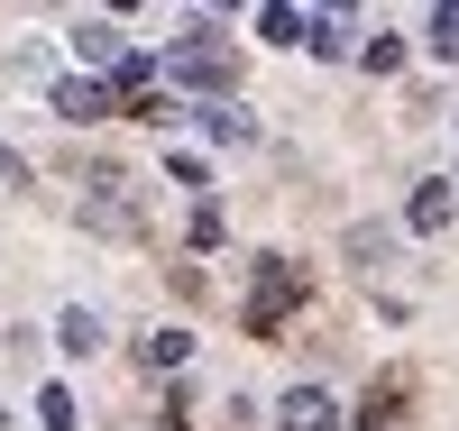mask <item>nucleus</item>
Returning a JSON list of instances; mask_svg holds the SVG:
<instances>
[{
	"instance_id": "obj_6",
	"label": "nucleus",
	"mask_w": 459,
	"mask_h": 431,
	"mask_svg": "<svg viewBox=\"0 0 459 431\" xmlns=\"http://www.w3.org/2000/svg\"><path fill=\"white\" fill-rule=\"evenodd\" d=\"M56 110H65V120H101V92L92 83H56Z\"/></svg>"
},
{
	"instance_id": "obj_4",
	"label": "nucleus",
	"mask_w": 459,
	"mask_h": 431,
	"mask_svg": "<svg viewBox=\"0 0 459 431\" xmlns=\"http://www.w3.org/2000/svg\"><path fill=\"white\" fill-rule=\"evenodd\" d=\"M74 56H83V65H120V28H110V19H83V28H74Z\"/></svg>"
},
{
	"instance_id": "obj_1",
	"label": "nucleus",
	"mask_w": 459,
	"mask_h": 431,
	"mask_svg": "<svg viewBox=\"0 0 459 431\" xmlns=\"http://www.w3.org/2000/svg\"><path fill=\"white\" fill-rule=\"evenodd\" d=\"M92 229H138V203H129V175H92V203H83Z\"/></svg>"
},
{
	"instance_id": "obj_10",
	"label": "nucleus",
	"mask_w": 459,
	"mask_h": 431,
	"mask_svg": "<svg viewBox=\"0 0 459 431\" xmlns=\"http://www.w3.org/2000/svg\"><path fill=\"white\" fill-rule=\"evenodd\" d=\"M212 138H257V120H248V110H230V101H221V110H212Z\"/></svg>"
},
{
	"instance_id": "obj_11",
	"label": "nucleus",
	"mask_w": 459,
	"mask_h": 431,
	"mask_svg": "<svg viewBox=\"0 0 459 431\" xmlns=\"http://www.w3.org/2000/svg\"><path fill=\"white\" fill-rule=\"evenodd\" d=\"M432 56H459V10H432Z\"/></svg>"
},
{
	"instance_id": "obj_2",
	"label": "nucleus",
	"mask_w": 459,
	"mask_h": 431,
	"mask_svg": "<svg viewBox=\"0 0 459 431\" xmlns=\"http://www.w3.org/2000/svg\"><path fill=\"white\" fill-rule=\"evenodd\" d=\"M166 73H184V83H212V92H230V56H221V47H175V56H166Z\"/></svg>"
},
{
	"instance_id": "obj_8",
	"label": "nucleus",
	"mask_w": 459,
	"mask_h": 431,
	"mask_svg": "<svg viewBox=\"0 0 459 431\" xmlns=\"http://www.w3.org/2000/svg\"><path fill=\"white\" fill-rule=\"evenodd\" d=\"M184 349H194L184 331H157V340H147V367H184Z\"/></svg>"
},
{
	"instance_id": "obj_3",
	"label": "nucleus",
	"mask_w": 459,
	"mask_h": 431,
	"mask_svg": "<svg viewBox=\"0 0 459 431\" xmlns=\"http://www.w3.org/2000/svg\"><path fill=\"white\" fill-rule=\"evenodd\" d=\"M285 431H331L340 413H331V395H322V385H294V395H285V413H276Z\"/></svg>"
},
{
	"instance_id": "obj_5",
	"label": "nucleus",
	"mask_w": 459,
	"mask_h": 431,
	"mask_svg": "<svg viewBox=\"0 0 459 431\" xmlns=\"http://www.w3.org/2000/svg\"><path fill=\"white\" fill-rule=\"evenodd\" d=\"M413 229H423V239L450 229V184H423V193H413Z\"/></svg>"
},
{
	"instance_id": "obj_7",
	"label": "nucleus",
	"mask_w": 459,
	"mask_h": 431,
	"mask_svg": "<svg viewBox=\"0 0 459 431\" xmlns=\"http://www.w3.org/2000/svg\"><path fill=\"white\" fill-rule=\"evenodd\" d=\"M65 349H101V312L74 303V312H65Z\"/></svg>"
},
{
	"instance_id": "obj_9",
	"label": "nucleus",
	"mask_w": 459,
	"mask_h": 431,
	"mask_svg": "<svg viewBox=\"0 0 459 431\" xmlns=\"http://www.w3.org/2000/svg\"><path fill=\"white\" fill-rule=\"evenodd\" d=\"M257 28H266V37H276V47H303V10H266Z\"/></svg>"
}]
</instances>
